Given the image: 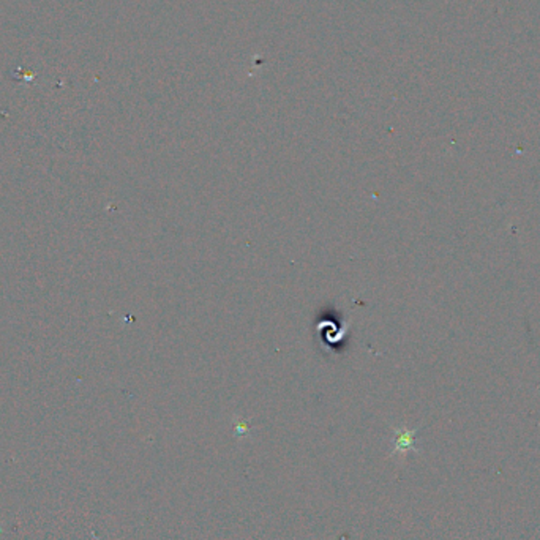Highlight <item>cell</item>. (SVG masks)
I'll use <instances>...</instances> for the list:
<instances>
[{"instance_id": "cell-1", "label": "cell", "mask_w": 540, "mask_h": 540, "mask_svg": "<svg viewBox=\"0 0 540 540\" xmlns=\"http://www.w3.org/2000/svg\"><path fill=\"white\" fill-rule=\"evenodd\" d=\"M415 432L417 429H403V432H395L394 436V447H392V455L398 453H406L409 450H417L415 447Z\"/></svg>"}, {"instance_id": "cell-2", "label": "cell", "mask_w": 540, "mask_h": 540, "mask_svg": "<svg viewBox=\"0 0 540 540\" xmlns=\"http://www.w3.org/2000/svg\"><path fill=\"white\" fill-rule=\"evenodd\" d=\"M248 425H247V423H241V425H237V428H236V433H237V436H247V434H248Z\"/></svg>"}]
</instances>
